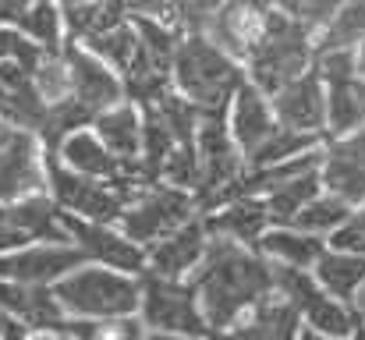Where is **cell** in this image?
<instances>
[{
    "label": "cell",
    "instance_id": "obj_1",
    "mask_svg": "<svg viewBox=\"0 0 365 340\" xmlns=\"http://www.w3.org/2000/svg\"><path fill=\"white\" fill-rule=\"evenodd\" d=\"M188 284L195 287L210 334H227L245 316V309L273 287V277L269 259L259 248H245L231 237L210 234L206 255L188 277Z\"/></svg>",
    "mask_w": 365,
    "mask_h": 340
},
{
    "label": "cell",
    "instance_id": "obj_2",
    "mask_svg": "<svg viewBox=\"0 0 365 340\" xmlns=\"http://www.w3.org/2000/svg\"><path fill=\"white\" fill-rule=\"evenodd\" d=\"M245 78V64L235 61L217 39H210L202 29H188L178 43L174 64H170V86L199 103L202 110L210 107H227L231 93Z\"/></svg>",
    "mask_w": 365,
    "mask_h": 340
},
{
    "label": "cell",
    "instance_id": "obj_3",
    "mask_svg": "<svg viewBox=\"0 0 365 340\" xmlns=\"http://www.w3.org/2000/svg\"><path fill=\"white\" fill-rule=\"evenodd\" d=\"M316 32L298 18V14H287V11H273L255 50L248 53L245 61V75L248 82H255L266 96L277 93L284 82L298 78L302 71L312 68L316 61Z\"/></svg>",
    "mask_w": 365,
    "mask_h": 340
},
{
    "label": "cell",
    "instance_id": "obj_4",
    "mask_svg": "<svg viewBox=\"0 0 365 340\" xmlns=\"http://www.w3.org/2000/svg\"><path fill=\"white\" fill-rule=\"evenodd\" d=\"M50 287L68 316H89V319L135 316L142 298L138 273H124L103 262H82L61 280H53Z\"/></svg>",
    "mask_w": 365,
    "mask_h": 340
},
{
    "label": "cell",
    "instance_id": "obj_5",
    "mask_svg": "<svg viewBox=\"0 0 365 340\" xmlns=\"http://www.w3.org/2000/svg\"><path fill=\"white\" fill-rule=\"evenodd\" d=\"M269 277H273V287L298 309L302 337H355L359 319H355L351 302H341L330 291H323L312 269L269 262Z\"/></svg>",
    "mask_w": 365,
    "mask_h": 340
},
{
    "label": "cell",
    "instance_id": "obj_6",
    "mask_svg": "<svg viewBox=\"0 0 365 340\" xmlns=\"http://www.w3.org/2000/svg\"><path fill=\"white\" fill-rule=\"evenodd\" d=\"M138 280H142L138 319L145 334H160V337H206L210 334V323L188 280H174L160 273H138Z\"/></svg>",
    "mask_w": 365,
    "mask_h": 340
},
{
    "label": "cell",
    "instance_id": "obj_7",
    "mask_svg": "<svg viewBox=\"0 0 365 340\" xmlns=\"http://www.w3.org/2000/svg\"><path fill=\"white\" fill-rule=\"evenodd\" d=\"M192 217H199L195 192L167 185V181H145V185H138L131 192L118 227L135 244L145 248V244L160 241L163 234H170L174 227L188 224Z\"/></svg>",
    "mask_w": 365,
    "mask_h": 340
},
{
    "label": "cell",
    "instance_id": "obj_8",
    "mask_svg": "<svg viewBox=\"0 0 365 340\" xmlns=\"http://www.w3.org/2000/svg\"><path fill=\"white\" fill-rule=\"evenodd\" d=\"M46 192L61 206V213L103 220V224H118L128 199H131L128 188L103 181V177H93V174H82V170L61 163L57 156H46Z\"/></svg>",
    "mask_w": 365,
    "mask_h": 340
},
{
    "label": "cell",
    "instance_id": "obj_9",
    "mask_svg": "<svg viewBox=\"0 0 365 340\" xmlns=\"http://www.w3.org/2000/svg\"><path fill=\"white\" fill-rule=\"evenodd\" d=\"M273 11H277V0H210L202 32L245 64Z\"/></svg>",
    "mask_w": 365,
    "mask_h": 340
},
{
    "label": "cell",
    "instance_id": "obj_10",
    "mask_svg": "<svg viewBox=\"0 0 365 340\" xmlns=\"http://www.w3.org/2000/svg\"><path fill=\"white\" fill-rule=\"evenodd\" d=\"M82 262L86 255L75 241H29L0 252V277L14 284H53Z\"/></svg>",
    "mask_w": 365,
    "mask_h": 340
},
{
    "label": "cell",
    "instance_id": "obj_11",
    "mask_svg": "<svg viewBox=\"0 0 365 340\" xmlns=\"http://www.w3.org/2000/svg\"><path fill=\"white\" fill-rule=\"evenodd\" d=\"M64 230L82 248L86 262H103V266H114V269H124V273H142L145 269V248L135 244L118 224L64 213Z\"/></svg>",
    "mask_w": 365,
    "mask_h": 340
},
{
    "label": "cell",
    "instance_id": "obj_12",
    "mask_svg": "<svg viewBox=\"0 0 365 340\" xmlns=\"http://www.w3.org/2000/svg\"><path fill=\"white\" fill-rule=\"evenodd\" d=\"M319 177H323V192H334L351 206L365 202V128L323 138Z\"/></svg>",
    "mask_w": 365,
    "mask_h": 340
},
{
    "label": "cell",
    "instance_id": "obj_13",
    "mask_svg": "<svg viewBox=\"0 0 365 340\" xmlns=\"http://www.w3.org/2000/svg\"><path fill=\"white\" fill-rule=\"evenodd\" d=\"M61 53H64V64H68L71 96H75L82 107H89L93 113H100V110H107V107H114V103L124 100L121 75H118L107 61H100L93 50H86L78 39H64Z\"/></svg>",
    "mask_w": 365,
    "mask_h": 340
},
{
    "label": "cell",
    "instance_id": "obj_14",
    "mask_svg": "<svg viewBox=\"0 0 365 340\" xmlns=\"http://www.w3.org/2000/svg\"><path fill=\"white\" fill-rule=\"evenodd\" d=\"M32 192H46V153L36 131L14 128L0 145V202H14Z\"/></svg>",
    "mask_w": 365,
    "mask_h": 340
},
{
    "label": "cell",
    "instance_id": "obj_15",
    "mask_svg": "<svg viewBox=\"0 0 365 340\" xmlns=\"http://www.w3.org/2000/svg\"><path fill=\"white\" fill-rule=\"evenodd\" d=\"M53 156H57L61 163L82 170V174H93V177L114 181V185H121V188H128V192H135L138 185H145L138 163H124L121 156H114V153L103 145V138L93 131V124L71 131V135L57 145Z\"/></svg>",
    "mask_w": 365,
    "mask_h": 340
},
{
    "label": "cell",
    "instance_id": "obj_16",
    "mask_svg": "<svg viewBox=\"0 0 365 340\" xmlns=\"http://www.w3.org/2000/svg\"><path fill=\"white\" fill-rule=\"evenodd\" d=\"M269 107L277 124L294 131H319L327 135V89L316 68L302 71L298 78L284 82L277 93H269Z\"/></svg>",
    "mask_w": 365,
    "mask_h": 340
},
{
    "label": "cell",
    "instance_id": "obj_17",
    "mask_svg": "<svg viewBox=\"0 0 365 340\" xmlns=\"http://www.w3.org/2000/svg\"><path fill=\"white\" fill-rule=\"evenodd\" d=\"M206 244H210V230L202 224V217H192L188 224L174 227L160 241L145 244V269L142 273H160V277L188 280L195 273V266L202 262Z\"/></svg>",
    "mask_w": 365,
    "mask_h": 340
},
{
    "label": "cell",
    "instance_id": "obj_18",
    "mask_svg": "<svg viewBox=\"0 0 365 340\" xmlns=\"http://www.w3.org/2000/svg\"><path fill=\"white\" fill-rule=\"evenodd\" d=\"M227 128H231L235 145L242 149L245 160H248V156L266 142V135L277 128L269 96H266L255 82H248V75L238 82V89H235L231 100H227Z\"/></svg>",
    "mask_w": 365,
    "mask_h": 340
},
{
    "label": "cell",
    "instance_id": "obj_19",
    "mask_svg": "<svg viewBox=\"0 0 365 340\" xmlns=\"http://www.w3.org/2000/svg\"><path fill=\"white\" fill-rule=\"evenodd\" d=\"M199 217H202V224H206L210 234L231 237V241H238L245 248H255L259 237L266 234V227L273 224L262 195H235V199H227L217 210L199 213Z\"/></svg>",
    "mask_w": 365,
    "mask_h": 340
},
{
    "label": "cell",
    "instance_id": "obj_20",
    "mask_svg": "<svg viewBox=\"0 0 365 340\" xmlns=\"http://www.w3.org/2000/svg\"><path fill=\"white\" fill-rule=\"evenodd\" d=\"M227 334H235V337H259V340L302 337V316H298V309L277 287H269L266 294H259L245 309V316Z\"/></svg>",
    "mask_w": 365,
    "mask_h": 340
},
{
    "label": "cell",
    "instance_id": "obj_21",
    "mask_svg": "<svg viewBox=\"0 0 365 340\" xmlns=\"http://www.w3.org/2000/svg\"><path fill=\"white\" fill-rule=\"evenodd\" d=\"M43 113H46V100L39 96L32 75L14 61H0V117L11 128L39 131Z\"/></svg>",
    "mask_w": 365,
    "mask_h": 340
},
{
    "label": "cell",
    "instance_id": "obj_22",
    "mask_svg": "<svg viewBox=\"0 0 365 340\" xmlns=\"http://www.w3.org/2000/svg\"><path fill=\"white\" fill-rule=\"evenodd\" d=\"M255 248L269 262H287V266L312 269L316 259L327 252V237L309 234V230H302V227H294V224H269Z\"/></svg>",
    "mask_w": 365,
    "mask_h": 340
},
{
    "label": "cell",
    "instance_id": "obj_23",
    "mask_svg": "<svg viewBox=\"0 0 365 340\" xmlns=\"http://www.w3.org/2000/svg\"><path fill=\"white\" fill-rule=\"evenodd\" d=\"M93 131L124 163H138V149H142V107L138 103L121 100V103L100 110L93 120Z\"/></svg>",
    "mask_w": 365,
    "mask_h": 340
},
{
    "label": "cell",
    "instance_id": "obj_24",
    "mask_svg": "<svg viewBox=\"0 0 365 340\" xmlns=\"http://www.w3.org/2000/svg\"><path fill=\"white\" fill-rule=\"evenodd\" d=\"M64 14V32L68 39H89L96 32H107L128 18L124 0H57Z\"/></svg>",
    "mask_w": 365,
    "mask_h": 340
},
{
    "label": "cell",
    "instance_id": "obj_25",
    "mask_svg": "<svg viewBox=\"0 0 365 340\" xmlns=\"http://www.w3.org/2000/svg\"><path fill=\"white\" fill-rule=\"evenodd\" d=\"M319 192H323L319 167H309V170H298V174L277 181L273 188H266V192H262V202H266L273 224H291L294 213H298L309 199H316Z\"/></svg>",
    "mask_w": 365,
    "mask_h": 340
},
{
    "label": "cell",
    "instance_id": "obj_26",
    "mask_svg": "<svg viewBox=\"0 0 365 340\" xmlns=\"http://www.w3.org/2000/svg\"><path fill=\"white\" fill-rule=\"evenodd\" d=\"M312 273H316V280H319L323 291H330L341 302H351L355 291L362 287V280H365V255H359V252H341V248H330L327 244V252L316 259Z\"/></svg>",
    "mask_w": 365,
    "mask_h": 340
},
{
    "label": "cell",
    "instance_id": "obj_27",
    "mask_svg": "<svg viewBox=\"0 0 365 340\" xmlns=\"http://www.w3.org/2000/svg\"><path fill=\"white\" fill-rule=\"evenodd\" d=\"M174 145H178V135L170 131L167 117L160 113L156 103H145L142 107V149H138V170L145 181H156V174Z\"/></svg>",
    "mask_w": 365,
    "mask_h": 340
},
{
    "label": "cell",
    "instance_id": "obj_28",
    "mask_svg": "<svg viewBox=\"0 0 365 340\" xmlns=\"http://www.w3.org/2000/svg\"><path fill=\"white\" fill-rule=\"evenodd\" d=\"M7 25L21 29L29 39H36L39 46L46 50H61L68 32H64V14H61V4L57 0H32L21 14H14Z\"/></svg>",
    "mask_w": 365,
    "mask_h": 340
},
{
    "label": "cell",
    "instance_id": "obj_29",
    "mask_svg": "<svg viewBox=\"0 0 365 340\" xmlns=\"http://www.w3.org/2000/svg\"><path fill=\"white\" fill-rule=\"evenodd\" d=\"M323 138H327V135H319V131H294V128L277 124V128L266 135V142L245 160V167H269V163L294 160V156H302V153H309V149H319Z\"/></svg>",
    "mask_w": 365,
    "mask_h": 340
},
{
    "label": "cell",
    "instance_id": "obj_30",
    "mask_svg": "<svg viewBox=\"0 0 365 340\" xmlns=\"http://www.w3.org/2000/svg\"><path fill=\"white\" fill-rule=\"evenodd\" d=\"M365 39V0H348L319 32H316V53L327 50H355Z\"/></svg>",
    "mask_w": 365,
    "mask_h": 340
},
{
    "label": "cell",
    "instance_id": "obj_31",
    "mask_svg": "<svg viewBox=\"0 0 365 340\" xmlns=\"http://www.w3.org/2000/svg\"><path fill=\"white\" fill-rule=\"evenodd\" d=\"M82 46L93 50L100 61H107L118 75H124V71L131 68L135 53H138V29H135L131 18H124L121 25H114V29H107V32H96V36L82 39Z\"/></svg>",
    "mask_w": 365,
    "mask_h": 340
},
{
    "label": "cell",
    "instance_id": "obj_32",
    "mask_svg": "<svg viewBox=\"0 0 365 340\" xmlns=\"http://www.w3.org/2000/svg\"><path fill=\"white\" fill-rule=\"evenodd\" d=\"M351 210H355V206H351L348 199H341V195H334V192H319L316 199H309V202L294 213L291 224L302 227V230H309V234L330 237L337 227L351 217Z\"/></svg>",
    "mask_w": 365,
    "mask_h": 340
},
{
    "label": "cell",
    "instance_id": "obj_33",
    "mask_svg": "<svg viewBox=\"0 0 365 340\" xmlns=\"http://www.w3.org/2000/svg\"><path fill=\"white\" fill-rule=\"evenodd\" d=\"M131 21L138 29V50H142V57L153 68H160V71L170 75V64H174V53H178V43H181L185 32L174 29V25H160V21H142V18H131Z\"/></svg>",
    "mask_w": 365,
    "mask_h": 340
},
{
    "label": "cell",
    "instance_id": "obj_34",
    "mask_svg": "<svg viewBox=\"0 0 365 340\" xmlns=\"http://www.w3.org/2000/svg\"><path fill=\"white\" fill-rule=\"evenodd\" d=\"M156 181H167V185H178V188H188V192L199 188V153H195V138H185V142H178V145L167 153V160H163Z\"/></svg>",
    "mask_w": 365,
    "mask_h": 340
},
{
    "label": "cell",
    "instance_id": "obj_35",
    "mask_svg": "<svg viewBox=\"0 0 365 340\" xmlns=\"http://www.w3.org/2000/svg\"><path fill=\"white\" fill-rule=\"evenodd\" d=\"M32 82H36V89H39V96H43L46 103L64 100V96L71 93V78H68L64 53H61V50H46L43 61H39V68L32 71Z\"/></svg>",
    "mask_w": 365,
    "mask_h": 340
},
{
    "label": "cell",
    "instance_id": "obj_36",
    "mask_svg": "<svg viewBox=\"0 0 365 340\" xmlns=\"http://www.w3.org/2000/svg\"><path fill=\"white\" fill-rule=\"evenodd\" d=\"M344 4H348V0H302L294 14H298V18H302L312 32H319V29H323V25H327V21H330V18H334L341 7H344Z\"/></svg>",
    "mask_w": 365,
    "mask_h": 340
},
{
    "label": "cell",
    "instance_id": "obj_37",
    "mask_svg": "<svg viewBox=\"0 0 365 340\" xmlns=\"http://www.w3.org/2000/svg\"><path fill=\"white\" fill-rule=\"evenodd\" d=\"M32 237L25 234V227L18 224L14 202H0V252H11L18 244H29Z\"/></svg>",
    "mask_w": 365,
    "mask_h": 340
},
{
    "label": "cell",
    "instance_id": "obj_38",
    "mask_svg": "<svg viewBox=\"0 0 365 340\" xmlns=\"http://www.w3.org/2000/svg\"><path fill=\"white\" fill-rule=\"evenodd\" d=\"M351 309H355V319H359L355 337H365V280H362V287L355 291V298H351Z\"/></svg>",
    "mask_w": 365,
    "mask_h": 340
},
{
    "label": "cell",
    "instance_id": "obj_39",
    "mask_svg": "<svg viewBox=\"0 0 365 340\" xmlns=\"http://www.w3.org/2000/svg\"><path fill=\"white\" fill-rule=\"evenodd\" d=\"M32 0H0V21H11L14 14H21Z\"/></svg>",
    "mask_w": 365,
    "mask_h": 340
},
{
    "label": "cell",
    "instance_id": "obj_40",
    "mask_svg": "<svg viewBox=\"0 0 365 340\" xmlns=\"http://www.w3.org/2000/svg\"><path fill=\"white\" fill-rule=\"evenodd\" d=\"M355 71H359V75L365 78V39L359 43V46H355Z\"/></svg>",
    "mask_w": 365,
    "mask_h": 340
},
{
    "label": "cell",
    "instance_id": "obj_41",
    "mask_svg": "<svg viewBox=\"0 0 365 340\" xmlns=\"http://www.w3.org/2000/svg\"><path fill=\"white\" fill-rule=\"evenodd\" d=\"M355 93H359V110H362V120H365V78L362 75L355 78Z\"/></svg>",
    "mask_w": 365,
    "mask_h": 340
},
{
    "label": "cell",
    "instance_id": "obj_42",
    "mask_svg": "<svg viewBox=\"0 0 365 340\" xmlns=\"http://www.w3.org/2000/svg\"><path fill=\"white\" fill-rule=\"evenodd\" d=\"M351 220H355V224H359V227L365 230V202H359V206L351 210Z\"/></svg>",
    "mask_w": 365,
    "mask_h": 340
},
{
    "label": "cell",
    "instance_id": "obj_43",
    "mask_svg": "<svg viewBox=\"0 0 365 340\" xmlns=\"http://www.w3.org/2000/svg\"><path fill=\"white\" fill-rule=\"evenodd\" d=\"M298 4H302V0H277V7H280V11H287V14H294V11H298Z\"/></svg>",
    "mask_w": 365,
    "mask_h": 340
},
{
    "label": "cell",
    "instance_id": "obj_44",
    "mask_svg": "<svg viewBox=\"0 0 365 340\" xmlns=\"http://www.w3.org/2000/svg\"><path fill=\"white\" fill-rule=\"evenodd\" d=\"M11 131H14V128H11V124H7V120L0 117V145H4V142L11 138Z\"/></svg>",
    "mask_w": 365,
    "mask_h": 340
}]
</instances>
